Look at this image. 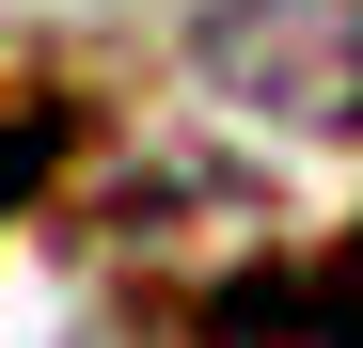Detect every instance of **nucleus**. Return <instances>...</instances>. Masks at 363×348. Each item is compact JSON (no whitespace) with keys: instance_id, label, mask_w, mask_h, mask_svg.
Segmentation results:
<instances>
[{"instance_id":"1","label":"nucleus","mask_w":363,"mask_h":348,"mask_svg":"<svg viewBox=\"0 0 363 348\" xmlns=\"http://www.w3.org/2000/svg\"><path fill=\"white\" fill-rule=\"evenodd\" d=\"M190 48L237 111H269L300 143H363V0H221Z\"/></svg>"},{"instance_id":"2","label":"nucleus","mask_w":363,"mask_h":348,"mask_svg":"<svg viewBox=\"0 0 363 348\" xmlns=\"http://www.w3.org/2000/svg\"><path fill=\"white\" fill-rule=\"evenodd\" d=\"M158 332H174V348H363V238H347V254L221 269L206 301H174Z\"/></svg>"},{"instance_id":"3","label":"nucleus","mask_w":363,"mask_h":348,"mask_svg":"<svg viewBox=\"0 0 363 348\" xmlns=\"http://www.w3.org/2000/svg\"><path fill=\"white\" fill-rule=\"evenodd\" d=\"M48 158H64V95H32V80H0V222H16L48 190Z\"/></svg>"}]
</instances>
